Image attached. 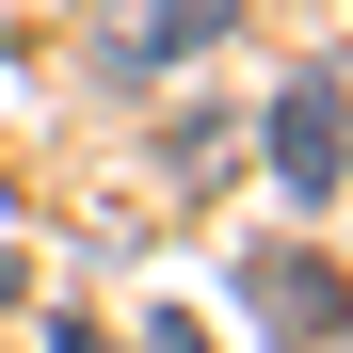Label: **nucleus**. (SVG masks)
Segmentation results:
<instances>
[{"label":"nucleus","mask_w":353,"mask_h":353,"mask_svg":"<svg viewBox=\"0 0 353 353\" xmlns=\"http://www.w3.org/2000/svg\"><path fill=\"white\" fill-rule=\"evenodd\" d=\"M97 17H112V48H129V65H161V48H209L241 0H97Z\"/></svg>","instance_id":"obj_2"},{"label":"nucleus","mask_w":353,"mask_h":353,"mask_svg":"<svg viewBox=\"0 0 353 353\" xmlns=\"http://www.w3.org/2000/svg\"><path fill=\"white\" fill-rule=\"evenodd\" d=\"M273 176L305 209H337V65H289V97H273Z\"/></svg>","instance_id":"obj_1"},{"label":"nucleus","mask_w":353,"mask_h":353,"mask_svg":"<svg viewBox=\"0 0 353 353\" xmlns=\"http://www.w3.org/2000/svg\"><path fill=\"white\" fill-rule=\"evenodd\" d=\"M161 353H209V337H193V321H161Z\"/></svg>","instance_id":"obj_3"}]
</instances>
